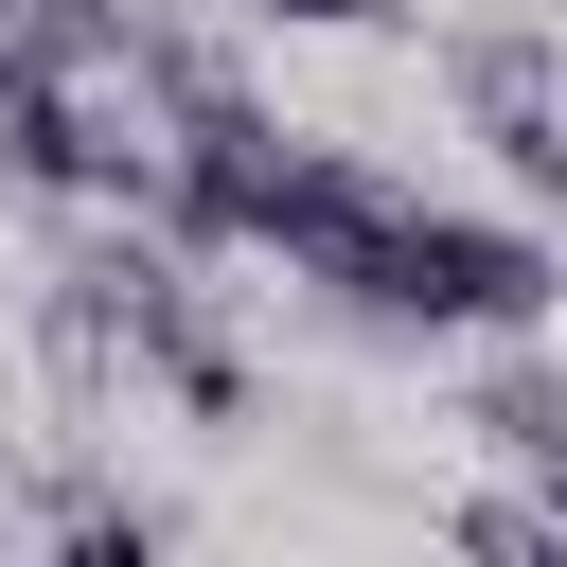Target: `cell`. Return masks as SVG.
I'll list each match as a JSON object with an SVG mask.
<instances>
[{
	"mask_svg": "<svg viewBox=\"0 0 567 567\" xmlns=\"http://www.w3.org/2000/svg\"><path fill=\"white\" fill-rule=\"evenodd\" d=\"M266 248H284L319 301H354L372 337H532L549 284H567L532 230H496V213H425L408 177H372V159H337V142L284 159Z\"/></svg>",
	"mask_w": 567,
	"mask_h": 567,
	"instance_id": "1",
	"label": "cell"
},
{
	"mask_svg": "<svg viewBox=\"0 0 567 567\" xmlns=\"http://www.w3.org/2000/svg\"><path fill=\"white\" fill-rule=\"evenodd\" d=\"M248 18H266V35H372L390 0H248Z\"/></svg>",
	"mask_w": 567,
	"mask_h": 567,
	"instance_id": "5",
	"label": "cell"
},
{
	"mask_svg": "<svg viewBox=\"0 0 567 567\" xmlns=\"http://www.w3.org/2000/svg\"><path fill=\"white\" fill-rule=\"evenodd\" d=\"M461 425H478L496 461H532V478H567V354H496V372L461 390Z\"/></svg>",
	"mask_w": 567,
	"mask_h": 567,
	"instance_id": "3",
	"label": "cell"
},
{
	"mask_svg": "<svg viewBox=\"0 0 567 567\" xmlns=\"http://www.w3.org/2000/svg\"><path fill=\"white\" fill-rule=\"evenodd\" d=\"M496 159H514V177H532V195H549V213H567V106H549V124H514V142H496Z\"/></svg>",
	"mask_w": 567,
	"mask_h": 567,
	"instance_id": "6",
	"label": "cell"
},
{
	"mask_svg": "<svg viewBox=\"0 0 567 567\" xmlns=\"http://www.w3.org/2000/svg\"><path fill=\"white\" fill-rule=\"evenodd\" d=\"M443 89H461V124H478V142H514V124H549V106H567V53H549L532 18H478V35H443Z\"/></svg>",
	"mask_w": 567,
	"mask_h": 567,
	"instance_id": "2",
	"label": "cell"
},
{
	"mask_svg": "<svg viewBox=\"0 0 567 567\" xmlns=\"http://www.w3.org/2000/svg\"><path fill=\"white\" fill-rule=\"evenodd\" d=\"M0 532H35V478H18V461H0Z\"/></svg>",
	"mask_w": 567,
	"mask_h": 567,
	"instance_id": "7",
	"label": "cell"
},
{
	"mask_svg": "<svg viewBox=\"0 0 567 567\" xmlns=\"http://www.w3.org/2000/svg\"><path fill=\"white\" fill-rule=\"evenodd\" d=\"M142 18H159V0H0V35H18V53H124Z\"/></svg>",
	"mask_w": 567,
	"mask_h": 567,
	"instance_id": "4",
	"label": "cell"
}]
</instances>
